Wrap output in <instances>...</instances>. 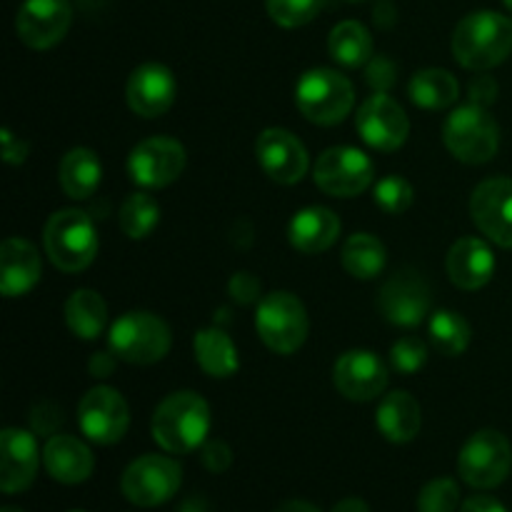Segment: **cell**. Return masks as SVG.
<instances>
[{"label": "cell", "mask_w": 512, "mask_h": 512, "mask_svg": "<svg viewBox=\"0 0 512 512\" xmlns=\"http://www.w3.org/2000/svg\"><path fill=\"white\" fill-rule=\"evenodd\" d=\"M43 465L58 483L78 485L93 475L95 460L83 440L73 435H50L43 448Z\"/></svg>", "instance_id": "cell-22"}, {"label": "cell", "mask_w": 512, "mask_h": 512, "mask_svg": "<svg viewBox=\"0 0 512 512\" xmlns=\"http://www.w3.org/2000/svg\"><path fill=\"white\" fill-rule=\"evenodd\" d=\"M115 358H118V355H115L113 350H108V353H95L88 365L90 375H93V378H108V375H113Z\"/></svg>", "instance_id": "cell-45"}, {"label": "cell", "mask_w": 512, "mask_h": 512, "mask_svg": "<svg viewBox=\"0 0 512 512\" xmlns=\"http://www.w3.org/2000/svg\"><path fill=\"white\" fill-rule=\"evenodd\" d=\"M255 328H258L260 340L268 345L273 353L290 355L305 343L308 338V313L305 305L295 298L293 293L265 295L255 310Z\"/></svg>", "instance_id": "cell-7"}, {"label": "cell", "mask_w": 512, "mask_h": 512, "mask_svg": "<svg viewBox=\"0 0 512 512\" xmlns=\"http://www.w3.org/2000/svg\"><path fill=\"white\" fill-rule=\"evenodd\" d=\"M410 100L425 110H445L458 100L460 85L453 73L443 68L420 70L410 80Z\"/></svg>", "instance_id": "cell-28"}, {"label": "cell", "mask_w": 512, "mask_h": 512, "mask_svg": "<svg viewBox=\"0 0 512 512\" xmlns=\"http://www.w3.org/2000/svg\"><path fill=\"white\" fill-rule=\"evenodd\" d=\"M470 325L455 310H438L430 320V340L448 358L465 353L470 345Z\"/></svg>", "instance_id": "cell-33"}, {"label": "cell", "mask_w": 512, "mask_h": 512, "mask_svg": "<svg viewBox=\"0 0 512 512\" xmlns=\"http://www.w3.org/2000/svg\"><path fill=\"white\" fill-rule=\"evenodd\" d=\"M63 423V413L53 405L43 403L40 408H35L33 413V428L35 433H43V435H53V430Z\"/></svg>", "instance_id": "cell-41"}, {"label": "cell", "mask_w": 512, "mask_h": 512, "mask_svg": "<svg viewBox=\"0 0 512 512\" xmlns=\"http://www.w3.org/2000/svg\"><path fill=\"white\" fill-rule=\"evenodd\" d=\"M368 80L378 93H385L395 83V65L388 58H375L368 68Z\"/></svg>", "instance_id": "cell-40"}, {"label": "cell", "mask_w": 512, "mask_h": 512, "mask_svg": "<svg viewBox=\"0 0 512 512\" xmlns=\"http://www.w3.org/2000/svg\"><path fill=\"white\" fill-rule=\"evenodd\" d=\"M70 512H83V510H70Z\"/></svg>", "instance_id": "cell-51"}, {"label": "cell", "mask_w": 512, "mask_h": 512, "mask_svg": "<svg viewBox=\"0 0 512 512\" xmlns=\"http://www.w3.org/2000/svg\"><path fill=\"white\" fill-rule=\"evenodd\" d=\"M333 512H370V508H368V503H365V500L345 498V500H340L338 505H335Z\"/></svg>", "instance_id": "cell-46"}, {"label": "cell", "mask_w": 512, "mask_h": 512, "mask_svg": "<svg viewBox=\"0 0 512 512\" xmlns=\"http://www.w3.org/2000/svg\"><path fill=\"white\" fill-rule=\"evenodd\" d=\"M340 260L348 275L358 280H373L383 273L388 255H385V245L375 235L355 233L345 240Z\"/></svg>", "instance_id": "cell-31"}, {"label": "cell", "mask_w": 512, "mask_h": 512, "mask_svg": "<svg viewBox=\"0 0 512 512\" xmlns=\"http://www.w3.org/2000/svg\"><path fill=\"white\" fill-rule=\"evenodd\" d=\"M290 243L295 250L305 255L323 253L333 248L340 235V218L330 208L323 205H310V208L298 210L290 220Z\"/></svg>", "instance_id": "cell-24"}, {"label": "cell", "mask_w": 512, "mask_h": 512, "mask_svg": "<svg viewBox=\"0 0 512 512\" xmlns=\"http://www.w3.org/2000/svg\"><path fill=\"white\" fill-rule=\"evenodd\" d=\"M503 3H505V8H508L510 13H512V0H503Z\"/></svg>", "instance_id": "cell-49"}, {"label": "cell", "mask_w": 512, "mask_h": 512, "mask_svg": "<svg viewBox=\"0 0 512 512\" xmlns=\"http://www.w3.org/2000/svg\"><path fill=\"white\" fill-rule=\"evenodd\" d=\"M328 50L335 63L345 68H360L373 58V35L358 20H345L330 30Z\"/></svg>", "instance_id": "cell-29"}, {"label": "cell", "mask_w": 512, "mask_h": 512, "mask_svg": "<svg viewBox=\"0 0 512 512\" xmlns=\"http://www.w3.org/2000/svg\"><path fill=\"white\" fill-rule=\"evenodd\" d=\"M175 93H178L175 75L160 63H145L135 68L125 88L130 110L140 118H158L168 113L170 105L175 103Z\"/></svg>", "instance_id": "cell-19"}, {"label": "cell", "mask_w": 512, "mask_h": 512, "mask_svg": "<svg viewBox=\"0 0 512 512\" xmlns=\"http://www.w3.org/2000/svg\"><path fill=\"white\" fill-rule=\"evenodd\" d=\"M195 360L210 378H230L240 368L238 348L220 328H205L195 333Z\"/></svg>", "instance_id": "cell-27"}, {"label": "cell", "mask_w": 512, "mask_h": 512, "mask_svg": "<svg viewBox=\"0 0 512 512\" xmlns=\"http://www.w3.org/2000/svg\"><path fill=\"white\" fill-rule=\"evenodd\" d=\"M58 180L68 198L85 200L98 190L103 180V165L90 148H73L60 160Z\"/></svg>", "instance_id": "cell-26"}, {"label": "cell", "mask_w": 512, "mask_h": 512, "mask_svg": "<svg viewBox=\"0 0 512 512\" xmlns=\"http://www.w3.org/2000/svg\"><path fill=\"white\" fill-rule=\"evenodd\" d=\"M348 3H360V0H348Z\"/></svg>", "instance_id": "cell-50"}, {"label": "cell", "mask_w": 512, "mask_h": 512, "mask_svg": "<svg viewBox=\"0 0 512 512\" xmlns=\"http://www.w3.org/2000/svg\"><path fill=\"white\" fill-rule=\"evenodd\" d=\"M460 508V488L450 478H435L420 490L418 512H455Z\"/></svg>", "instance_id": "cell-36"}, {"label": "cell", "mask_w": 512, "mask_h": 512, "mask_svg": "<svg viewBox=\"0 0 512 512\" xmlns=\"http://www.w3.org/2000/svg\"><path fill=\"white\" fill-rule=\"evenodd\" d=\"M315 185L333 198H355L373 185V160L358 148L338 145L318 158L313 170Z\"/></svg>", "instance_id": "cell-10"}, {"label": "cell", "mask_w": 512, "mask_h": 512, "mask_svg": "<svg viewBox=\"0 0 512 512\" xmlns=\"http://www.w3.org/2000/svg\"><path fill=\"white\" fill-rule=\"evenodd\" d=\"M433 305V290L418 270H398L385 280L378 295V308L393 325L415 328L425 320Z\"/></svg>", "instance_id": "cell-12"}, {"label": "cell", "mask_w": 512, "mask_h": 512, "mask_svg": "<svg viewBox=\"0 0 512 512\" xmlns=\"http://www.w3.org/2000/svg\"><path fill=\"white\" fill-rule=\"evenodd\" d=\"M460 512H508L500 500L490 498V495H475L460 505Z\"/></svg>", "instance_id": "cell-44"}, {"label": "cell", "mask_w": 512, "mask_h": 512, "mask_svg": "<svg viewBox=\"0 0 512 512\" xmlns=\"http://www.w3.org/2000/svg\"><path fill=\"white\" fill-rule=\"evenodd\" d=\"M185 170V148L173 138L155 135L133 148L128 173L140 188H165L175 183Z\"/></svg>", "instance_id": "cell-13"}, {"label": "cell", "mask_w": 512, "mask_h": 512, "mask_svg": "<svg viewBox=\"0 0 512 512\" xmlns=\"http://www.w3.org/2000/svg\"><path fill=\"white\" fill-rule=\"evenodd\" d=\"M183 483V470L165 455H143L125 468L120 488L133 505L158 508L178 493Z\"/></svg>", "instance_id": "cell-9"}, {"label": "cell", "mask_w": 512, "mask_h": 512, "mask_svg": "<svg viewBox=\"0 0 512 512\" xmlns=\"http://www.w3.org/2000/svg\"><path fill=\"white\" fill-rule=\"evenodd\" d=\"M78 425L88 440L113 445L123 440L130 425V410L123 395L108 385L88 390L78 405Z\"/></svg>", "instance_id": "cell-11"}, {"label": "cell", "mask_w": 512, "mask_h": 512, "mask_svg": "<svg viewBox=\"0 0 512 512\" xmlns=\"http://www.w3.org/2000/svg\"><path fill=\"white\" fill-rule=\"evenodd\" d=\"M470 215L480 233L500 248H512V180H483L470 198Z\"/></svg>", "instance_id": "cell-16"}, {"label": "cell", "mask_w": 512, "mask_h": 512, "mask_svg": "<svg viewBox=\"0 0 512 512\" xmlns=\"http://www.w3.org/2000/svg\"><path fill=\"white\" fill-rule=\"evenodd\" d=\"M333 383L348 400L368 403L388 388V368L370 350H348L335 360Z\"/></svg>", "instance_id": "cell-18"}, {"label": "cell", "mask_w": 512, "mask_h": 512, "mask_svg": "<svg viewBox=\"0 0 512 512\" xmlns=\"http://www.w3.org/2000/svg\"><path fill=\"white\" fill-rule=\"evenodd\" d=\"M153 438L165 453L185 455L205 443L210 430V408L193 390L168 395L153 413Z\"/></svg>", "instance_id": "cell-2"}, {"label": "cell", "mask_w": 512, "mask_h": 512, "mask_svg": "<svg viewBox=\"0 0 512 512\" xmlns=\"http://www.w3.org/2000/svg\"><path fill=\"white\" fill-rule=\"evenodd\" d=\"M448 275L455 288L480 290L495 273V255L480 238H460L448 253Z\"/></svg>", "instance_id": "cell-23"}, {"label": "cell", "mask_w": 512, "mask_h": 512, "mask_svg": "<svg viewBox=\"0 0 512 512\" xmlns=\"http://www.w3.org/2000/svg\"><path fill=\"white\" fill-rule=\"evenodd\" d=\"M443 140L453 158L468 165L488 163L500 148V128L483 105H460L443 125Z\"/></svg>", "instance_id": "cell-5"}, {"label": "cell", "mask_w": 512, "mask_h": 512, "mask_svg": "<svg viewBox=\"0 0 512 512\" xmlns=\"http://www.w3.org/2000/svg\"><path fill=\"white\" fill-rule=\"evenodd\" d=\"M120 230L128 235L130 240H143L158 228L160 223V205L155 203L153 195L148 193H133L123 200L118 215Z\"/></svg>", "instance_id": "cell-32"}, {"label": "cell", "mask_w": 512, "mask_h": 512, "mask_svg": "<svg viewBox=\"0 0 512 512\" xmlns=\"http://www.w3.org/2000/svg\"><path fill=\"white\" fill-rule=\"evenodd\" d=\"M512 470L510 440L498 430H480L458 455V473L470 488L493 490Z\"/></svg>", "instance_id": "cell-8"}, {"label": "cell", "mask_w": 512, "mask_h": 512, "mask_svg": "<svg viewBox=\"0 0 512 512\" xmlns=\"http://www.w3.org/2000/svg\"><path fill=\"white\" fill-rule=\"evenodd\" d=\"M512 50V20L495 10L465 15L453 33V55L463 68L483 70L503 63Z\"/></svg>", "instance_id": "cell-1"}, {"label": "cell", "mask_w": 512, "mask_h": 512, "mask_svg": "<svg viewBox=\"0 0 512 512\" xmlns=\"http://www.w3.org/2000/svg\"><path fill=\"white\" fill-rule=\"evenodd\" d=\"M270 18L283 28H300L323 10L325 0H265Z\"/></svg>", "instance_id": "cell-35"}, {"label": "cell", "mask_w": 512, "mask_h": 512, "mask_svg": "<svg viewBox=\"0 0 512 512\" xmlns=\"http://www.w3.org/2000/svg\"><path fill=\"white\" fill-rule=\"evenodd\" d=\"M295 103L300 113L315 125H335L350 115L355 90L345 75L330 68L308 70L295 85Z\"/></svg>", "instance_id": "cell-6"}, {"label": "cell", "mask_w": 512, "mask_h": 512, "mask_svg": "<svg viewBox=\"0 0 512 512\" xmlns=\"http://www.w3.org/2000/svg\"><path fill=\"white\" fill-rule=\"evenodd\" d=\"M38 463L35 435L20 428H5L0 435V490L5 495L28 490L38 473Z\"/></svg>", "instance_id": "cell-20"}, {"label": "cell", "mask_w": 512, "mask_h": 512, "mask_svg": "<svg viewBox=\"0 0 512 512\" xmlns=\"http://www.w3.org/2000/svg\"><path fill=\"white\" fill-rule=\"evenodd\" d=\"M0 512H23V510H20V508H13V505H5V508L0 510Z\"/></svg>", "instance_id": "cell-48"}, {"label": "cell", "mask_w": 512, "mask_h": 512, "mask_svg": "<svg viewBox=\"0 0 512 512\" xmlns=\"http://www.w3.org/2000/svg\"><path fill=\"white\" fill-rule=\"evenodd\" d=\"M375 425L390 443H410L423 428V410L413 395L405 393V390H395L380 400Z\"/></svg>", "instance_id": "cell-25"}, {"label": "cell", "mask_w": 512, "mask_h": 512, "mask_svg": "<svg viewBox=\"0 0 512 512\" xmlns=\"http://www.w3.org/2000/svg\"><path fill=\"white\" fill-rule=\"evenodd\" d=\"M393 368L403 375H413L428 363V348L420 338H400L390 350Z\"/></svg>", "instance_id": "cell-37"}, {"label": "cell", "mask_w": 512, "mask_h": 512, "mask_svg": "<svg viewBox=\"0 0 512 512\" xmlns=\"http://www.w3.org/2000/svg\"><path fill=\"white\" fill-rule=\"evenodd\" d=\"M275 512H320V510L315 508V505L305 503V500H288V503L280 505Z\"/></svg>", "instance_id": "cell-47"}, {"label": "cell", "mask_w": 512, "mask_h": 512, "mask_svg": "<svg viewBox=\"0 0 512 512\" xmlns=\"http://www.w3.org/2000/svg\"><path fill=\"white\" fill-rule=\"evenodd\" d=\"M3 158L8 165H20L28 158V143L15 138L10 130H3Z\"/></svg>", "instance_id": "cell-43"}, {"label": "cell", "mask_w": 512, "mask_h": 512, "mask_svg": "<svg viewBox=\"0 0 512 512\" xmlns=\"http://www.w3.org/2000/svg\"><path fill=\"white\" fill-rule=\"evenodd\" d=\"M65 320L78 338L95 340L108 323V305L95 290H75L65 303Z\"/></svg>", "instance_id": "cell-30"}, {"label": "cell", "mask_w": 512, "mask_h": 512, "mask_svg": "<svg viewBox=\"0 0 512 512\" xmlns=\"http://www.w3.org/2000/svg\"><path fill=\"white\" fill-rule=\"evenodd\" d=\"M358 133L370 148L375 150H398L410 135V120L400 103H395L388 93H375L360 105L358 110Z\"/></svg>", "instance_id": "cell-14"}, {"label": "cell", "mask_w": 512, "mask_h": 512, "mask_svg": "<svg viewBox=\"0 0 512 512\" xmlns=\"http://www.w3.org/2000/svg\"><path fill=\"white\" fill-rule=\"evenodd\" d=\"M230 295L238 303H253L260 298V280L253 273H235L230 280Z\"/></svg>", "instance_id": "cell-39"}, {"label": "cell", "mask_w": 512, "mask_h": 512, "mask_svg": "<svg viewBox=\"0 0 512 512\" xmlns=\"http://www.w3.org/2000/svg\"><path fill=\"white\" fill-rule=\"evenodd\" d=\"M45 253L63 273H80L98 255V233L83 210H58L45 223Z\"/></svg>", "instance_id": "cell-3"}, {"label": "cell", "mask_w": 512, "mask_h": 512, "mask_svg": "<svg viewBox=\"0 0 512 512\" xmlns=\"http://www.w3.org/2000/svg\"><path fill=\"white\" fill-rule=\"evenodd\" d=\"M260 168L280 185H295L308 173V150L290 130L268 128L255 143Z\"/></svg>", "instance_id": "cell-17"}, {"label": "cell", "mask_w": 512, "mask_h": 512, "mask_svg": "<svg viewBox=\"0 0 512 512\" xmlns=\"http://www.w3.org/2000/svg\"><path fill=\"white\" fill-rule=\"evenodd\" d=\"M73 23L68 0H25L15 15V33L28 48L48 50L58 45Z\"/></svg>", "instance_id": "cell-15"}, {"label": "cell", "mask_w": 512, "mask_h": 512, "mask_svg": "<svg viewBox=\"0 0 512 512\" xmlns=\"http://www.w3.org/2000/svg\"><path fill=\"white\" fill-rule=\"evenodd\" d=\"M43 275L40 255L33 243L23 238H8L0 248V290L5 298H20L38 285Z\"/></svg>", "instance_id": "cell-21"}, {"label": "cell", "mask_w": 512, "mask_h": 512, "mask_svg": "<svg viewBox=\"0 0 512 512\" xmlns=\"http://www.w3.org/2000/svg\"><path fill=\"white\" fill-rule=\"evenodd\" d=\"M373 198L380 210H385L388 215H400L413 205L415 193L408 180L400 178V175H388V178H383L375 185Z\"/></svg>", "instance_id": "cell-34"}, {"label": "cell", "mask_w": 512, "mask_h": 512, "mask_svg": "<svg viewBox=\"0 0 512 512\" xmlns=\"http://www.w3.org/2000/svg\"><path fill=\"white\" fill-rule=\"evenodd\" d=\"M495 95H498V83H495L493 78H488V75H480V78L473 80V85H470V100H473L475 105H488L493 103Z\"/></svg>", "instance_id": "cell-42"}, {"label": "cell", "mask_w": 512, "mask_h": 512, "mask_svg": "<svg viewBox=\"0 0 512 512\" xmlns=\"http://www.w3.org/2000/svg\"><path fill=\"white\" fill-rule=\"evenodd\" d=\"M110 350L133 365H153L170 353L173 335L168 323L148 310H133L118 318L108 335Z\"/></svg>", "instance_id": "cell-4"}, {"label": "cell", "mask_w": 512, "mask_h": 512, "mask_svg": "<svg viewBox=\"0 0 512 512\" xmlns=\"http://www.w3.org/2000/svg\"><path fill=\"white\" fill-rule=\"evenodd\" d=\"M230 463H233V453H230L228 445L220 443V440L203 445V465L210 473H225Z\"/></svg>", "instance_id": "cell-38"}]
</instances>
